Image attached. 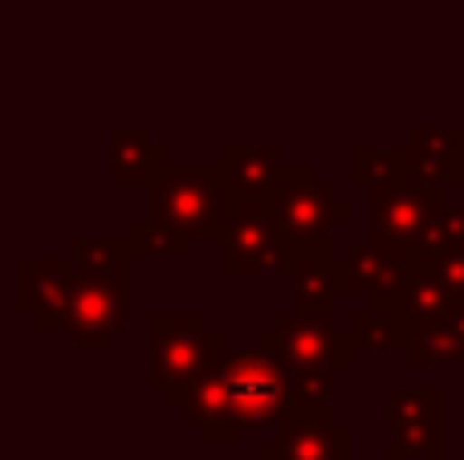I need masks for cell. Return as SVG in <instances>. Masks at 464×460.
<instances>
[{
    "instance_id": "1",
    "label": "cell",
    "mask_w": 464,
    "mask_h": 460,
    "mask_svg": "<svg viewBox=\"0 0 464 460\" xmlns=\"http://www.w3.org/2000/svg\"><path fill=\"white\" fill-rule=\"evenodd\" d=\"M232 192L220 168H168L151 184V220L176 236H225Z\"/></svg>"
},
{
    "instance_id": "2",
    "label": "cell",
    "mask_w": 464,
    "mask_h": 460,
    "mask_svg": "<svg viewBox=\"0 0 464 460\" xmlns=\"http://www.w3.org/2000/svg\"><path fill=\"white\" fill-rule=\"evenodd\" d=\"M147 326L155 334L147 379L151 388H163V396L179 407L184 391L225 355V339L204 326V314H151Z\"/></svg>"
},
{
    "instance_id": "3",
    "label": "cell",
    "mask_w": 464,
    "mask_h": 460,
    "mask_svg": "<svg viewBox=\"0 0 464 460\" xmlns=\"http://www.w3.org/2000/svg\"><path fill=\"white\" fill-rule=\"evenodd\" d=\"M225 273L237 277H277L294 273V249L297 244L277 225L269 204H245L232 200L228 225H225Z\"/></svg>"
},
{
    "instance_id": "4",
    "label": "cell",
    "mask_w": 464,
    "mask_h": 460,
    "mask_svg": "<svg viewBox=\"0 0 464 460\" xmlns=\"http://www.w3.org/2000/svg\"><path fill=\"white\" fill-rule=\"evenodd\" d=\"M261 350L277 355L285 375H334L354 359V342L346 331H334L330 318L281 314L269 334H261Z\"/></svg>"
},
{
    "instance_id": "5",
    "label": "cell",
    "mask_w": 464,
    "mask_h": 460,
    "mask_svg": "<svg viewBox=\"0 0 464 460\" xmlns=\"http://www.w3.org/2000/svg\"><path fill=\"white\" fill-rule=\"evenodd\" d=\"M217 371L228 383V396L237 404L245 428L248 424H281L285 412L294 407L285 367L269 350H225L217 359Z\"/></svg>"
},
{
    "instance_id": "6",
    "label": "cell",
    "mask_w": 464,
    "mask_h": 460,
    "mask_svg": "<svg viewBox=\"0 0 464 460\" xmlns=\"http://www.w3.org/2000/svg\"><path fill=\"white\" fill-rule=\"evenodd\" d=\"M269 208H273L277 225L285 228V236L294 244L330 241L326 236L330 220H351V208L334 200V187L330 184H318V179H314L310 163H302V168H285L281 187L269 200Z\"/></svg>"
},
{
    "instance_id": "7",
    "label": "cell",
    "mask_w": 464,
    "mask_h": 460,
    "mask_svg": "<svg viewBox=\"0 0 464 460\" xmlns=\"http://www.w3.org/2000/svg\"><path fill=\"white\" fill-rule=\"evenodd\" d=\"M127 277H78L70 306L62 314V331L78 350H111L114 334L127 318Z\"/></svg>"
},
{
    "instance_id": "8",
    "label": "cell",
    "mask_w": 464,
    "mask_h": 460,
    "mask_svg": "<svg viewBox=\"0 0 464 460\" xmlns=\"http://www.w3.org/2000/svg\"><path fill=\"white\" fill-rule=\"evenodd\" d=\"M440 192L444 187H428V184H400V187H387V192H375L371 208H375L379 241L392 244L403 257H420L428 228L444 212Z\"/></svg>"
},
{
    "instance_id": "9",
    "label": "cell",
    "mask_w": 464,
    "mask_h": 460,
    "mask_svg": "<svg viewBox=\"0 0 464 460\" xmlns=\"http://www.w3.org/2000/svg\"><path fill=\"white\" fill-rule=\"evenodd\" d=\"M387 420H392V460L428 456L444 460V396L440 388L400 391L387 399Z\"/></svg>"
},
{
    "instance_id": "10",
    "label": "cell",
    "mask_w": 464,
    "mask_h": 460,
    "mask_svg": "<svg viewBox=\"0 0 464 460\" xmlns=\"http://www.w3.org/2000/svg\"><path fill=\"white\" fill-rule=\"evenodd\" d=\"M269 445L277 460H351V428L334 424L326 404L289 407Z\"/></svg>"
},
{
    "instance_id": "11",
    "label": "cell",
    "mask_w": 464,
    "mask_h": 460,
    "mask_svg": "<svg viewBox=\"0 0 464 460\" xmlns=\"http://www.w3.org/2000/svg\"><path fill=\"white\" fill-rule=\"evenodd\" d=\"M78 261L45 257L21 261V310H33L41 331H62V314L70 306V293L78 285Z\"/></svg>"
},
{
    "instance_id": "12",
    "label": "cell",
    "mask_w": 464,
    "mask_h": 460,
    "mask_svg": "<svg viewBox=\"0 0 464 460\" xmlns=\"http://www.w3.org/2000/svg\"><path fill=\"white\" fill-rule=\"evenodd\" d=\"M294 285H297V306L294 314L305 318H330L338 293H346L343 285V261H334L330 241L318 244H297L294 249Z\"/></svg>"
},
{
    "instance_id": "13",
    "label": "cell",
    "mask_w": 464,
    "mask_h": 460,
    "mask_svg": "<svg viewBox=\"0 0 464 460\" xmlns=\"http://www.w3.org/2000/svg\"><path fill=\"white\" fill-rule=\"evenodd\" d=\"M179 407L192 416V424L204 432L208 445H232V440L245 436V420H240L237 404H232L228 383L220 379L217 363H212V371H204L200 379L184 391Z\"/></svg>"
},
{
    "instance_id": "14",
    "label": "cell",
    "mask_w": 464,
    "mask_h": 460,
    "mask_svg": "<svg viewBox=\"0 0 464 460\" xmlns=\"http://www.w3.org/2000/svg\"><path fill=\"white\" fill-rule=\"evenodd\" d=\"M220 171L232 200L245 204H269L285 176V168L277 163V147H225Z\"/></svg>"
},
{
    "instance_id": "15",
    "label": "cell",
    "mask_w": 464,
    "mask_h": 460,
    "mask_svg": "<svg viewBox=\"0 0 464 460\" xmlns=\"http://www.w3.org/2000/svg\"><path fill=\"white\" fill-rule=\"evenodd\" d=\"M408 159H411V176H416V184L449 187L452 179H460V171H464L460 130H449V127L416 130L411 143H408Z\"/></svg>"
},
{
    "instance_id": "16",
    "label": "cell",
    "mask_w": 464,
    "mask_h": 460,
    "mask_svg": "<svg viewBox=\"0 0 464 460\" xmlns=\"http://www.w3.org/2000/svg\"><path fill=\"white\" fill-rule=\"evenodd\" d=\"M168 171V151L147 130H114V184H155Z\"/></svg>"
},
{
    "instance_id": "17",
    "label": "cell",
    "mask_w": 464,
    "mask_h": 460,
    "mask_svg": "<svg viewBox=\"0 0 464 460\" xmlns=\"http://www.w3.org/2000/svg\"><path fill=\"white\" fill-rule=\"evenodd\" d=\"M351 342L354 350H387V347H400L408 350L411 342V322L403 318V310H379L367 306L351 318Z\"/></svg>"
},
{
    "instance_id": "18",
    "label": "cell",
    "mask_w": 464,
    "mask_h": 460,
    "mask_svg": "<svg viewBox=\"0 0 464 460\" xmlns=\"http://www.w3.org/2000/svg\"><path fill=\"white\" fill-rule=\"evenodd\" d=\"M354 184H362L371 196L387 192V187L408 184L411 159L408 147H392V151H375V147H354Z\"/></svg>"
},
{
    "instance_id": "19",
    "label": "cell",
    "mask_w": 464,
    "mask_h": 460,
    "mask_svg": "<svg viewBox=\"0 0 464 460\" xmlns=\"http://www.w3.org/2000/svg\"><path fill=\"white\" fill-rule=\"evenodd\" d=\"M73 261H78L82 277H127V261H130V244L127 241H86L73 244Z\"/></svg>"
},
{
    "instance_id": "20",
    "label": "cell",
    "mask_w": 464,
    "mask_h": 460,
    "mask_svg": "<svg viewBox=\"0 0 464 460\" xmlns=\"http://www.w3.org/2000/svg\"><path fill=\"white\" fill-rule=\"evenodd\" d=\"M130 257H184L188 241L176 233H168L163 225H155V220H143V225H130Z\"/></svg>"
},
{
    "instance_id": "21",
    "label": "cell",
    "mask_w": 464,
    "mask_h": 460,
    "mask_svg": "<svg viewBox=\"0 0 464 460\" xmlns=\"http://www.w3.org/2000/svg\"><path fill=\"white\" fill-rule=\"evenodd\" d=\"M452 249H464V208H444L440 216H436V225L428 228V236H424V253L420 257H428V261H436V257H444V253H452Z\"/></svg>"
},
{
    "instance_id": "22",
    "label": "cell",
    "mask_w": 464,
    "mask_h": 460,
    "mask_svg": "<svg viewBox=\"0 0 464 460\" xmlns=\"http://www.w3.org/2000/svg\"><path fill=\"white\" fill-rule=\"evenodd\" d=\"M253 460H277V456H273V445H265V448H261V456H253Z\"/></svg>"
},
{
    "instance_id": "23",
    "label": "cell",
    "mask_w": 464,
    "mask_h": 460,
    "mask_svg": "<svg viewBox=\"0 0 464 460\" xmlns=\"http://www.w3.org/2000/svg\"><path fill=\"white\" fill-rule=\"evenodd\" d=\"M460 139H464V122H460Z\"/></svg>"
},
{
    "instance_id": "24",
    "label": "cell",
    "mask_w": 464,
    "mask_h": 460,
    "mask_svg": "<svg viewBox=\"0 0 464 460\" xmlns=\"http://www.w3.org/2000/svg\"><path fill=\"white\" fill-rule=\"evenodd\" d=\"M460 184H464V171H460Z\"/></svg>"
}]
</instances>
